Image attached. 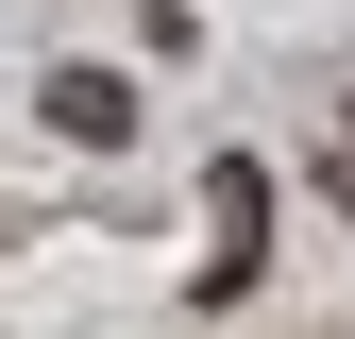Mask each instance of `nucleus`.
<instances>
[{
  "instance_id": "2",
  "label": "nucleus",
  "mask_w": 355,
  "mask_h": 339,
  "mask_svg": "<svg viewBox=\"0 0 355 339\" xmlns=\"http://www.w3.org/2000/svg\"><path fill=\"white\" fill-rule=\"evenodd\" d=\"M34 119H51L68 153H119V136H136V85H119V68H51V85H34Z\"/></svg>"
},
{
  "instance_id": "1",
  "label": "nucleus",
  "mask_w": 355,
  "mask_h": 339,
  "mask_svg": "<svg viewBox=\"0 0 355 339\" xmlns=\"http://www.w3.org/2000/svg\"><path fill=\"white\" fill-rule=\"evenodd\" d=\"M254 272H271V170H254V153H220L203 170V306H254Z\"/></svg>"
}]
</instances>
